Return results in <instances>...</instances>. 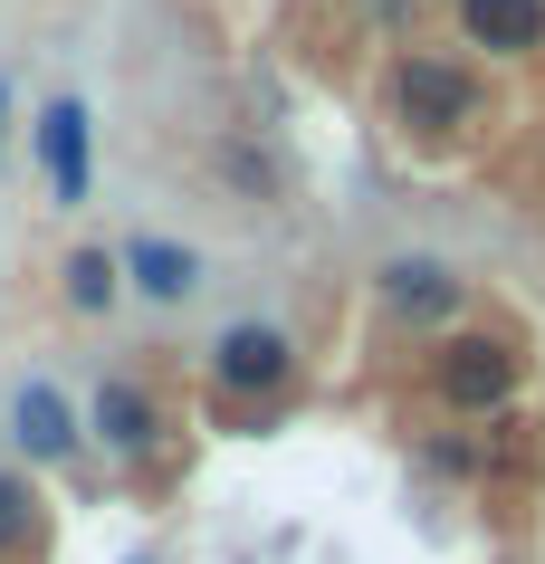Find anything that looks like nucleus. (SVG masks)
Here are the masks:
<instances>
[{"instance_id":"nucleus-2","label":"nucleus","mask_w":545,"mask_h":564,"mask_svg":"<svg viewBox=\"0 0 545 564\" xmlns=\"http://www.w3.org/2000/svg\"><path fill=\"white\" fill-rule=\"evenodd\" d=\"M393 116L412 124V134H450V124L469 116V77H459L450 58H430V48H402L393 58Z\"/></svg>"},{"instance_id":"nucleus-12","label":"nucleus","mask_w":545,"mask_h":564,"mask_svg":"<svg viewBox=\"0 0 545 564\" xmlns=\"http://www.w3.org/2000/svg\"><path fill=\"white\" fill-rule=\"evenodd\" d=\"M0 116H10V96H0Z\"/></svg>"},{"instance_id":"nucleus-5","label":"nucleus","mask_w":545,"mask_h":564,"mask_svg":"<svg viewBox=\"0 0 545 564\" xmlns=\"http://www.w3.org/2000/svg\"><path fill=\"white\" fill-rule=\"evenodd\" d=\"M440 392H450L459 412H498L516 392V355L498 345V335H459L450 355H440Z\"/></svg>"},{"instance_id":"nucleus-10","label":"nucleus","mask_w":545,"mask_h":564,"mask_svg":"<svg viewBox=\"0 0 545 564\" xmlns=\"http://www.w3.org/2000/svg\"><path fill=\"white\" fill-rule=\"evenodd\" d=\"M116 278H124V259H116V249H67V306L106 316V306H116Z\"/></svg>"},{"instance_id":"nucleus-7","label":"nucleus","mask_w":545,"mask_h":564,"mask_svg":"<svg viewBox=\"0 0 545 564\" xmlns=\"http://www.w3.org/2000/svg\"><path fill=\"white\" fill-rule=\"evenodd\" d=\"M459 39L488 58H526L545 48V0H459Z\"/></svg>"},{"instance_id":"nucleus-3","label":"nucleus","mask_w":545,"mask_h":564,"mask_svg":"<svg viewBox=\"0 0 545 564\" xmlns=\"http://www.w3.org/2000/svg\"><path fill=\"white\" fill-rule=\"evenodd\" d=\"M373 297L393 306L402 326H450L459 316V268L450 259H393L383 278H373Z\"/></svg>"},{"instance_id":"nucleus-1","label":"nucleus","mask_w":545,"mask_h":564,"mask_svg":"<svg viewBox=\"0 0 545 564\" xmlns=\"http://www.w3.org/2000/svg\"><path fill=\"white\" fill-rule=\"evenodd\" d=\"M287 373H297V335L287 326H269V316L220 326V345H211V383L220 392H277Z\"/></svg>"},{"instance_id":"nucleus-4","label":"nucleus","mask_w":545,"mask_h":564,"mask_svg":"<svg viewBox=\"0 0 545 564\" xmlns=\"http://www.w3.org/2000/svg\"><path fill=\"white\" fill-rule=\"evenodd\" d=\"M10 441H20V459H67V449L87 441V412L58 383H20L10 392Z\"/></svg>"},{"instance_id":"nucleus-9","label":"nucleus","mask_w":545,"mask_h":564,"mask_svg":"<svg viewBox=\"0 0 545 564\" xmlns=\"http://www.w3.org/2000/svg\"><path fill=\"white\" fill-rule=\"evenodd\" d=\"M87 431H96L106 449H124V459H134V449L153 441V392H144V383H124V373H116V383H96Z\"/></svg>"},{"instance_id":"nucleus-11","label":"nucleus","mask_w":545,"mask_h":564,"mask_svg":"<svg viewBox=\"0 0 545 564\" xmlns=\"http://www.w3.org/2000/svg\"><path fill=\"white\" fill-rule=\"evenodd\" d=\"M20 535H30V478H20V469H0V555H10Z\"/></svg>"},{"instance_id":"nucleus-6","label":"nucleus","mask_w":545,"mask_h":564,"mask_svg":"<svg viewBox=\"0 0 545 564\" xmlns=\"http://www.w3.org/2000/svg\"><path fill=\"white\" fill-rule=\"evenodd\" d=\"M116 259H124V278H134L153 306H182L192 288H201V249H182V239H163V230H134Z\"/></svg>"},{"instance_id":"nucleus-8","label":"nucleus","mask_w":545,"mask_h":564,"mask_svg":"<svg viewBox=\"0 0 545 564\" xmlns=\"http://www.w3.org/2000/svg\"><path fill=\"white\" fill-rule=\"evenodd\" d=\"M39 163H48V182H58V202H87V106L77 96H58V106H39Z\"/></svg>"}]
</instances>
